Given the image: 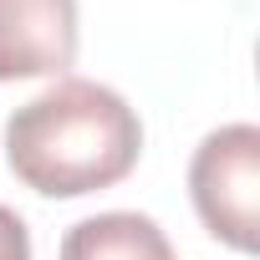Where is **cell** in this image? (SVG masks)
<instances>
[{"label": "cell", "mask_w": 260, "mask_h": 260, "mask_svg": "<svg viewBox=\"0 0 260 260\" xmlns=\"http://www.w3.org/2000/svg\"><path fill=\"white\" fill-rule=\"evenodd\" d=\"M143 122L122 92L61 77L6 117V164L46 199H82L122 184L138 169Z\"/></svg>", "instance_id": "1"}, {"label": "cell", "mask_w": 260, "mask_h": 260, "mask_svg": "<svg viewBox=\"0 0 260 260\" xmlns=\"http://www.w3.org/2000/svg\"><path fill=\"white\" fill-rule=\"evenodd\" d=\"M189 194L214 240H224L240 255H255L260 245V127L250 122L214 127L194 148Z\"/></svg>", "instance_id": "2"}, {"label": "cell", "mask_w": 260, "mask_h": 260, "mask_svg": "<svg viewBox=\"0 0 260 260\" xmlns=\"http://www.w3.org/2000/svg\"><path fill=\"white\" fill-rule=\"evenodd\" d=\"M77 61V0H0V82L61 77Z\"/></svg>", "instance_id": "3"}, {"label": "cell", "mask_w": 260, "mask_h": 260, "mask_svg": "<svg viewBox=\"0 0 260 260\" xmlns=\"http://www.w3.org/2000/svg\"><path fill=\"white\" fill-rule=\"evenodd\" d=\"M61 260H179L169 235L133 209H107L67 230Z\"/></svg>", "instance_id": "4"}, {"label": "cell", "mask_w": 260, "mask_h": 260, "mask_svg": "<svg viewBox=\"0 0 260 260\" xmlns=\"http://www.w3.org/2000/svg\"><path fill=\"white\" fill-rule=\"evenodd\" d=\"M0 260H31V230L11 204H0Z\"/></svg>", "instance_id": "5"}]
</instances>
